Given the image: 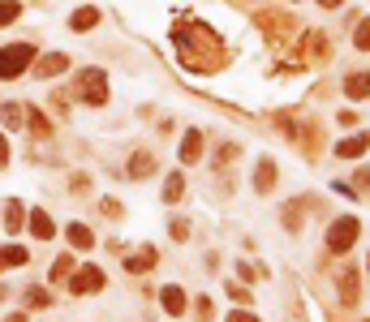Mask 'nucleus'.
Masks as SVG:
<instances>
[{
	"instance_id": "6e6552de",
	"label": "nucleus",
	"mask_w": 370,
	"mask_h": 322,
	"mask_svg": "<svg viewBox=\"0 0 370 322\" xmlns=\"http://www.w3.org/2000/svg\"><path fill=\"white\" fill-rule=\"evenodd\" d=\"M30 232H35L39 241H52V236H56V224L48 220L44 210H30Z\"/></svg>"
},
{
	"instance_id": "dca6fc26",
	"label": "nucleus",
	"mask_w": 370,
	"mask_h": 322,
	"mask_svg": "<svg viewBox=\"0 0 370 322\" xmlns=\"http://www.w3.org/2000/svg\"><path fill=\"white\" fill-rule=\"evenodd\" d=\"M70 245H74V249H91V245H95L91 228H86V224H70Z\"/></svg>"
},
{
	"instance_id": "a878e982",
	"label": "nucleus",
	"mask_w": 370,
	"mask_h": 322,
	"mask_svg": "<svg viewBox=\"0 0 370 322\" xmlns=\"http://www.w3.org/2000/svg\"><path fill=\"white\" fill-rule=\"evenodd\" d=\"M70 267H74L70 258H56V262H52V279H56V275H70Z\"/></svg>"
},
{
	"instance_id": "412c9836",
	"label": "nucleus",
	"mask_w": 370,
	"mask_h": 322,
	"mask_svg": "<svg viewBox=\"0 0 370 322\" xmlns=\"http://www.w3.org/2000/svg\"><path fill=\"white\" fill-rule=\"evenodd\" d=\"M353 43H357L362 52H370V18H366V22H357V30H353Z\"/></svg>"
},
{
	"instance_id": "ddd939ff",
	"label": "nucleus",
	"mask_w": 370,
	"mask_h": 322,
	"mask_svg": "<svg viewBox=\"0 0 370 322\" xmlns=\"http://www.w3.org/2000/svg\"><path fill=\"white\" fill-rule=\"evenodd\" d=\"M95 22H99V9H91V5H82V9H78V13L70 18V30H91Z\"/></svg>"
},
{
	"instance_id": "393cba45",
	"label": "nucleus",
	"mask_w": 370,
	"mask_h": 322,
	"mask_svg": "<svg viewBox=\"0 0 370 322\" xmlns=\"http://www.w3.org/2000/svg\"><path fill=\"white\" fill-rule=\"evenodd\" d=\"M228 293H232V301H242V305L250 301V288H242V283H228Z\"/></svg>"
},
{
	"instance_id": "5701e85b",
	"label": "nucleus",
	"mask_w": 370,
	"mask_h": 322,
	"mask_svg": "<svg viewBox=\"0 0 370 322\" xmlns=\"http://www.w3.org/2000/svg\"><path fill=\"white\" fill-rule=\"evenodd\" d=\"M284 228H301V206H284Z\"/></svg>"
},
{
	"instance_id": "f8f14e48",
	"label": "nucleus",
	"mask_w": 370,
	"mask_h": 322,
	"mask_svg": "<svg viewBox=\"0 0 370 322\" xmlns=\"http://www.w3.org/2000/svg\"><path fill=\"white\" fill-rule=\"evenodd\" d=\"M164 309L173 314V318H181L185 314V293L181 288H164Z\"/></svg>"
},
{
	"instance_id": "7ed1b4c3",
	"label": "nucleus",
	"mask_w": 370,
	"mask_h": 322,
	"mask_svg": "<svg viewBox=\"0 0 370 322\" xmlns=\"http://www.w3.org/2000/svg\"><path fill=\"white\" fill-rule=\"evenodd\" d=\"M108 78H104V69H82L78 74V95L86 99V103H108V86H104Z\"/></svg>"
},
{
	"instance_id": "20e7f679",
	"label": "nucleus",
	"mask_w": 370,
	"mask_h": 322,
	"mask_svg": "<svg viewBox=\"0 0 370 322\" xmlns=\"http://www.w3.org/2000/svg\"><path fill=\"white\" fill-rule=\"evenodd\" d=\"M70 288H74V293H99V288H104V271H99V267H82V271L70 279Z\"/></svg>"
},
{
	"instance_id": "cd10ccee",
	"label": "nucleus",
	"mask_w": 370,
	"mask_h": 322,
	"mask_svg": "<svg viewBox=\"0 0 370 322\" xmlns=\"http://www.w3.org/2000/svg\"><path fill=\"white\" fill-rule=\"evenodd\" d=\"M228 322H258L254 314H246V309H237V314H228Z\"/></svg>"
},
{
	"instance_id": "6ab92c4d",
	"label": "nucleus",
	"mask_w": 370,
	"mask_h": 322,
	"mask_svg": "<svg viewBox=\"0 0 370 322\" xmlns=\"http://www.w3.org/2000/svg\"><path fill=\"white\" fill-rule=\"evenodd\" d=\"M22 121H26V107L5 103V125H9V129H22Z\"/></svg>"
},
{
	"instance_id": "0eeeda50",
	"label": "nucleus",
	"mask_w": 370,
	"mask_h": 322,
	"mask_svg": "<svg viewBox=\"0 0 370 322\" xmlns=\"http://www.w3.org/2000/svg\"><path fill=\"white\" fill-rule=\"evenodd\" d=\"M198 159H203V133L190 129V133L181 137V163H198Z\"/></svg>"
},
{
	"instance_id": "4468645a",
	"label": "nucleus",
	"mask_w": 370,
	"mask_h": 322,
	"mask_svg": "<svg viewBox=\"0 0 370 322\" xmlns=\"http://www.w3.org/2000/svg\"><path fill=\"white\" fill-rule=\"evenodd\" d=\"M30 254H26V249L22 245H5V249H0V271H5V267H22Z\"/></svg>"
},
{
	"instance_id": "7c9ffc66",
	"label": "nucleus",
	"mask_w": 370,
	"mask_h": 322,
	"mask_svg": "<svg viewBox=\"0 0 370 322\" xmlns=\"http://www.w3.org/2000/svg\"><path fill=\"white\" fill-rule=\"evenodd\" d=\"M5 322H26V314H9V318H5Z\"/></svg>"
},
{
	"instance_id": "c85d7f7f",
	"label": "nucleus",
	"mask_w": 370,
	"mask_h": 322,
	"mask_svg": "<svg viewBox=\"0 0 370 322\" xmlns=\"http://www.w3.org/2000/svg\"><path fill=\"white\" fill-rule=\"evenodd\" d=\"M357 185H362V194H370V172H362V176H357Z\"/></svg>"
},
{
	"instance_id": "4be33fe9",
	"label": "nucleus",
	"mask_w": 370,
	"mask_h": 322,
	"mask_svg": "<svg viewBox=\"0 0 370 322\" xmlns=\"http://www.w3.org/2000/svg\"><path fill=\"white\" fill-rule=\"evenodd\" d=\"M65 65H70V60H65L60 52H56V56H44V65H39V74H60Z\"/></svg>"
},
{
	"instance_id": "423d86ee",
	"label": "nucleus",
	"mask_w": 370,
	"mask_h": 322,
	"mask_svg": "<svg viewBox=\"0 0 370 322\" xmlns=\"http://www.w3.org/2000/svg\"><path fill=\"white\" fill-rule=\"evenodd\" d=\"M254 189L258 194H272L276 189V163L272 159H258V168H254Z\"/></svg>"
},
{
	"instance_id": "b1692460",
	"label": "nucleus",
	"mask_w": 370,
	"mask_h": 322,
	"mask_svg": "<svg viewBox=\"0 0 370 322\" xmlns=\"http://www.w3.org/2000/svg\"><path fill=\"white\" fill-rule=\"evenodd\" d=\"M26 305H35V309H39V305H48V293H44V288H35V293H26Z\"/></svg>"
},
{
	"instance_id": "c756f323",
	"label": "nucleus",
	"mask_w": 370,
	"mask_h": 322,
	"mask_svg": "<svg viewBox=\"0 0 370 322\" xmlns=\"http://www.w3.org/2000/svg\"><path fill=\"white\" fill-rule=\"evenodd\" d=\"M9 159V151H5V137H0V163H5Z\"/></svg>"
},
{
	"instance_id": "a211bd4d",
	"label": "nucleus",
	"mask_w": 370,
	"mask_h": 322,
	"mask_svg": "<svg viewBox=\"0 0 370 322\" xmlns=\"http://www.w3.org/2000/svg\"><path fill=\"white\" fill-rule=\"evenodd\" d=\"M185 194V181H181V172H173L168 176V185H164V202H177Z\"/></svg>"
},
{
	"instance_id": "39448f33",
	"label": "nucleus",
	"mask_w": 370,
	"mask_h": 322,
	"mask_svg": "<svg viewBox=\"0 0 370 322\" xmlns=\"http://www.w3.org/2000/svg\"><path fill=\"white\" fill-rule=\"evenodd\" d=\"M370 151V133H353V137H345V142H336V155L341 159H357V155H366Z\"/></svg>"
},
{
	"instance_id": "bb28decb",
	"label": "nucleus",
	"mask_w": 370,
	"mask_h": 322,
	"mask_svg": "<svg viewBox=\"0 0 370 322\" xmlns=\"http://www.w3.org/2000/svg\"><path fill=\"white\" fill-rule=\"evenodd\" d=\"M173 236H177V241H185V236H190V224H185V220H177V224H173Z\"/></svg>"
},
{
	"instance_id": "aec40b11",
	"label": "nucleus",
	"mask_w": 370,
	"mask_h": 322,
	"mask_svg": "<svg viewBox=\"0 0 370 322\" xmlns=\"http://www.w3.org/2000/svg\"><path fill=\"white\" fill-rule=\"evenodd\" d=\"M18 13H22V5H18V0H0V26H9Z\"/></svg>"
},
{
	"instance_id": "2f4dec72",
	"label": "nucleus",
	"mask_w": 370,
	"mask_h": 322,
	"mask_svg": "<svg viewBox=\"0 0 370 322\" xmlns=\"http://www.w3.org/2000/svg\"><path fill=\"white\" fill-rule=\"evenodd\" d=\"M319 5H327V9H336V5H341V0H319Z\"/></svg>"
},
{
	"instance_id": "f03ea898",
	"label": "nucleus",
	"mask_w": 370,
	"mask_h": 322,
	"mask_svg": "<svg viewBox=\"0 0 370 322\" xmlns=\"http://www.w3.org/2000/svg\"><path fill=\"white\" fill-rule=\"evenodd\" d=\"M30 60H35V48H30V43H9V48H0V78H18Z\"/></svg>"
},
{
	"instance_id": "2eb2a0df",
	"label": "nucleus",
	"mask_w": 370,
	"mask_h": 322,
	"mask_svg": "<svg viewBox=\"0 0 370 322\" xmlns=\"http://www.w3.org/2000/svg\"><path fill=\"white\" fill-rule=\"evenodd\" d=\"M151 168H155V159L147 151H138V155H133V163H129V176H133V181H143V176H151Z\"/></svg>"
},
{
	"instance_id": "f3484780",
	"label": "nucleus",
	"mask_w": 370,
	"mask_h": 322,
	"mask_svg": "<svg viewBox=\"0 0 370 322\" xmlns=\"http://www.w3.org/2000/svg\"><path fill=\"white\" fill-rule=\"evenodd\" d=\"M22 220H26L22 202H9V206H5V228H9V232H18V228H22Z\"/></svg>"
},
{
	"instance_id": "9d476101",
	"label": "nucleus",
	"mask_w": 370,
	"mask_h": 322,
	"mask_svg": "<svg viewBox=\"0 0 370 322\" xmlns=\"http://www.w3.org/2000/svg\"><path fill=\"white\" fill-rule=\"evenodd\" d=\"M345 95L349 99H366L370 95V74H349L345 78Z\"/></svg>"
},
{
	"instance_id": "9b49d317",
	"label": "nucleus",
	"mask_w": 370,
	"mask_h": 322,
	"mask_svg": "<svg viewBox=\"0 0 370 322\" xmlns=\"http://www.w3.org/2000/svg\"><path fill=\"white\" fill-rule=\"evenodd\" d=\"M341 301H345V305H357V271H353V267L341 275Z\"/></svg>"
},
{
	"instance_id": "1a4fd4ad",
	"label": "nucleus",
	"mask_w": 370,
	"mask_h": 322,
	"mask_svg": "<svg viewBox=\"0 0 370 322\" xmlns=\"http://www.w3.org/2000/svg\"><path fill=\"white\" fill-rule=\"evenodd\" d=\"M155 249H138V254H133V258H125V271H133V275H143V271H151L155 267Z\"/></svg>"
},
{
	"instance_id": "f257e3e1",
	"label": "nucleus",
	"mask_w": 370,
	"mask_h": 322,
	"mask_svg": "<svg viewBox=\"0 0 370 322\" xmlns=\"http://www.w3.org/2000/svg\"><path fill=\"white\" fill-rule=\"evenodd\" d=\"M357 232H362V224L353 220V215H341V220L327 228V249H331V254H349L353 241H357Z\"/></svg>"
}]
</instances>
